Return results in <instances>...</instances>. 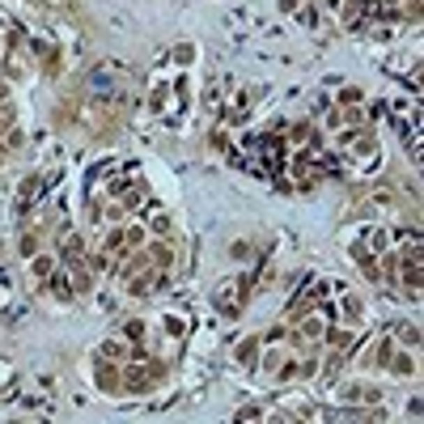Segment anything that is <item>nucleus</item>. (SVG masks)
<instances>
[{
	"label": "nucleus",
	"instance_id": "f257e3e1",
	"mask_svg": "<svg viewBox=\"0 0 424 424\" xmlns=\"http://www.w3.org/2000/svg\"><path fill=\"white\" fill-rule=\"evenodd\" d=\"M56 5H68V0H56Z\"/></svg>",
	"mask_w": 424,
	"mask_h": 424
}]
</instances>
